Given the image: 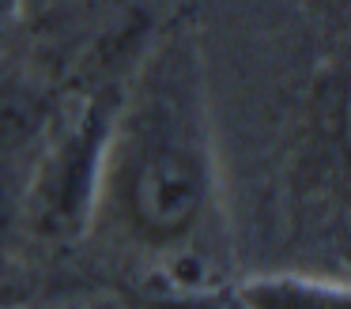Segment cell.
Returning <instances> with one entry per match:
<instances>
[{
  "instance_id": "cell-1",
  "label": "cell",
  "mask_w": 351,
  "mask_h": 309,
  "mask_svg": "<svg viewBox=\"0 0 351 309\" xmlns=\"http://www.w3.org/2000/svg\"><path fill=\"white\" fill-rule=\"evenodd\" d=\"M185 57L167 49L159 83H152L125 158V211L147 241H178L208 203V151L200 140V110L189 83H178Z\"/></svg>"
},
{
  "instance_id": "cell-2",
  "label": "cell",
  "mask_w": 351,
  "mask_h": 309,
  "mask_svg": "<svg viewBox=\"0 0 351 309\" xmlns=\"http://www.w3.org/2000/svg\"><path fill=\"white\" fill-rule=\"evenodd\" d=\"M110 136H114V106L106 98H95L46 151L42 170L31 181V196H27L31 226L42 238L61 241L84 234L87 215L95 208V188H99Z\"/></svg>"
},
{
  "instance_id": "cell-3",
  "label": "cell",
  "mask_w": 351,
  "mask_h": 309,
  "mask_svg": "<svg viewBox=\"0 0 351 309\" xmlns=\"http://www.w3.org/2000/svg\"><path fill=\"white\" fill-rule=\"evenodd\" d=\"M245 301L253 309H348V294L343 291H325V286H313V283H291V279L253 283L245 291Z\"/></svg>"
},
{
  "instance_id": "cell-4",
  "label": "cell",
  "mask_w": 351,
  "mask_h": 309,
  "mask_svg": "<svg viewBox=\"0 0 351 309\" xmlns=\"http://www.w3.org/2000/svg\"><path fill=\"white\" fill-rule=\"evenodd\" d=\"M19 12H23V0H0V38L8 34V27L19 19Z\"/></svg>"
},
{
  "instance_id": "cell-5",
  "label": "cell",
  "mask_w": 351,
  "mask_h": 309,
  "mask_svg": "<svg viewBox=\"0 0 351 309\" xmlns=\"http://www.w3.org/2000/svg\"><path fill=\"white\" fill-rule=\"evenodd\" d=\"M38 4H46V0H38Z\"/></svg>"
}]
</instances>
